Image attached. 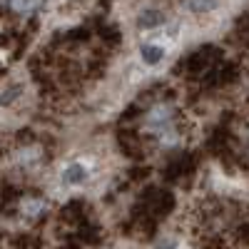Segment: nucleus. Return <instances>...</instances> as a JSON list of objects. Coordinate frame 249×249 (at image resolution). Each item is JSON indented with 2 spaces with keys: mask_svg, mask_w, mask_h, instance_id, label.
Masks as SVG:
<instances>
[{
  "mask_svg": "<svg viewBox=\"0 0 249 249\" xmlns=\"http://www.w3.org/2000/svg\"><path fill=\"white\" fill-rule=\"evenodd\" d=\"M45 0H10V10L18 15H33L43 8Z\"/></svg>",
  "mask_w": 249,
  "mask_h": 249,
  "instance_id": "obj_6",
  "label": "nucleus"
},
{
  "mask_svg": "<svg viewBox=\"0 0 249 249\" xmlns=\"http://www.w3.org/2000/svg\"><path fill=\"white\" fill-rule=\"evenodd\" d=\"M62 184H68V187H80V184H85L90 179V167L85 162H68L65 167H62V175H60Z\"/></svg>",
  "mask_w": 249,
  "mask_h": 249,
  "instance_id": "obj_2",
  "label": "nucleus"
},
{
  "mask_svg": "<svg viewBox=\"0 0 249 249\" xmlns=\"http://www.w3.org/2000/svg\"><path fill=\"white\" fill-rule=\"evenodd\" d=\"M18 92H20V88H18V85H13V88L3 90V97H0V102H3V105H10L13 100H18V97H20Z\"/></svg>",
  "mask_w": 249,
  "mask_h": 249,
  "instance_id": "obj_8",
  "label": "nucleus"
},
{
  "mask_svg": "<svg viewBox=\"0 0 249 249\" xmlns=\"http://www.w3.org/2000/svg\"><path fill=\"white\" fill-rule=\"evenodd\" d=\"M219 8V0H187V10L195 15H204Z\"/></svg>",
  "mask_w": 249,
  "mask_h": 249,
  "instance_id": "obj_7",
  "label": "nucleus"
},
{
  "mask_svg": "<svg viewBox=\"0 0 249 249\" xmlns=\"http://www.w3.org/2000/svg\"><path fill=\"white\" fill-rule=\"evenodd\" d=\"M164 23H167V15H164L162 10H155V8L142 10V13H140V18H137V25H140V28H144V30L160 28V25H164Z\"/></svg>",
  "mask_w": 249,
  "mask_h": 249,
  "instance_id": "obj_4",
  "label": "nucleus"
},
{
  "mask_svg": "<svg viewBox=\"0 0 249 249\" xmlns=\"http://www.w3.org/2000/svg\"><path fill=\"white\" fill-rule=\"evenodd\" d=\"M144 127H147L150 132L160 135V137H172L175 135V115L170 107H164V105H155L147 115V120H144Z\"/></svg>",
  "mask_w": 249,
  "mask_h": 249,
  "instance_id": "obj_1",
  "label": "nucleus"
},
{
  "mask_svg": "<svg viewBox=\"0 0 249 249\" xmlns=\"http://www.w3.org/2000/svg\"><path fill=\"white\" fill-rule=\"evenodd\" d=\"M164 55H167V50H164V45H160V43H144L140 48V57H142L144 65H157V62L164 60Z\"/></svg>",
  "mask_w": 249,
  "mask_h": 249,
  "instance_id": "obj_3",
  "label": "nucleus"
},
{
  "mask_svg": "<svg viewBox=\"0 0 249 249\" xmlns=\"http://www.w3.org/2000/svg\"><path fill=\"white\" fill-rule=\"evenodd\" d=\"M155 249H177V244H175L172 239H167V242H160Z\"/></svg>",
  "mask_w": 249,
  "mask_h": 249,
  "instance_id": "obj_9",
  "label": "nucleus"
},
{
  "mask_svg": "<svg viewBox=\"0 0 249 249\" xmlns=\"http://www.w3.org/2000/svg\"><path fill=\"white\" fill-rule=\"evenodd\" d=\"M20 212H23V217H37L45 212V202L40 197H25L23 202H20Z\"/></svg>",
  "mask_w": 249,
  "mask_h": 249,
  "instance_id": "obj_5",
  "label": "nucleus"
}]
</instances>
